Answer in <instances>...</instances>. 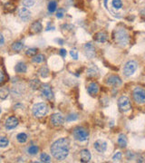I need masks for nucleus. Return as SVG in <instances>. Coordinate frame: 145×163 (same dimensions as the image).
Here are the masks:
<instances>
[{"mask_svg": "<svg viewBox=\"0 0 145 163\" xmlns=\"http://www.w3.org/2000/svg\"><path fill=\"white\" fill-rule=\"evenodd\" d=\"M44 61H45V55H43V54H36L33 58V62L36 63V64H40Z\"/></svg>", "mask_w": 145, "mask_h": 163, "instance_id": "nucleus-27", "label": "nucleus"}, {"mask_svg": "<svg viewBox=\"0 0 145 163\" xmlns=\"http://www.w3.org/2000/svg\"><path fill=\"white\" fill-rule=\"evenodd\" d=\"M70 54H71V56L73 57L74 60H77L78 59V52H77L76 49H72L70 51Z\"/></svg>", "mask_w": 145, "mask_h": 163, "instance_id": "nucleus-37", "label": "nucleus"}, {"mask_svg": "<svg viewBox=\"0 0 145 163\" xmlns=\"http://www.w3.org/2000/svg\"><path fill=\"white\" fill-rule=\"evenodd\" d=\"M132 96L134 101L139 103V104H143L145 103V89L142 87H136L134 88L133 92H132Z\"/></svg>", "mask_w": 145, "mask_h": 163, "instance_id": "nucleus-5", "label": "nucleus"}, {"mask_svg": "<svg viewBox=\"0 0 145 163\" xmlns=\"http://www.w3.org/2000/svg\"><path fill=\"white\" fill-rule=\"evenodd\" d=\"M5 80V75H4V73L0 70V84L3 83V82Z\"/></svg>", "mask_w": 145, "mask_h": 163, "instance_id": "nucleus-40", "label": "nucleus"}, {"mask_svg": "<svg viewBox=\"0 0 145 163\" xmlns=\"http://www.w3.org/2000/svg\"><path fill=\"white\" fill-rule=\"evenodd\" d=\"M16 140L19 143H25L27 141V135L24 132L18 133L17 136H16Z\"/></svg>", "mask_w": 145, "mask_h": 163, "instance_id": "nucleus-23", "label": "nucleus"}, {"mask_svg": "<svg viewBox=\"0 0 145 163\" xmlns=\"http://www.w3.org/2000/svg\"><path fill=\"white\" fill-rule=\"evenodd\" d=\"M97 74H98V70H97L96 67L90 68L87 71V75L90 76V77H95V76H96Z\"/></svg>", "mask_w": 145, "mask_h": 163, "instance_id": "nucleus-28", "label": "nucleus"}, {"mask_svg": "<svg viewBox=\"0 0 145 163\" xmlns=\"http://www.w3.org/2000/svg\"><path fill=\"white\" fill-rule=\"evenodd\" d=\"M81 161L82 162H89L91 160V153L88 149H84L81 150Z\"/></svg>", "mask_w": 145, "mask_h": 163, "instance_id": "nucleus-18", "label": "nucleus"}, {"mask_svg": "<svg viewBox=\"0 0 145 163\" xmlns=\"http://www.w3.org/2000/svg\"><path fill=\"white\" fill-rule=\"evenodd\" d=\"M95 40L98 43H105L108 39V34L105 32H98L95 35Z\"/></svg>", "mask_w": 145, "mask_h": 163, "instance_id": "nucleus-17", "label": "nucleus"}, {"mask_svg": "<svg viewBox=\"0 0 145 163\" xmlns=\"http://www.w3.org/2000/svg\"><path fill=\"white\" fill-rule=\"evenodd\" d=\"M0 113H1V109H0Z\"/></svg>", "mask_w": 145, "mask_h": 163, "instance_id": "nucleus-42", "label": "nucleus"}, {"mask_svg": "<svg viewBox=\"0 0 145 163\" xmlns=\"http://www.w3.org/2000/svg\"><path fill=\"white\" fill-rule=\"evenodd\" d=\"M87 91H88V93L92 96H95L98 92H99V85L97 84L96 82H91L89 85H88V88H87Z\"/></svg>", "mask_w": 145, "mask_h": 163, "instance_id": "nucleus-15", "label": "nucleus"}, {"mask_svg": "<svg viewBox=\"0 0 145 163\" xmlns=\"http://www.w3.org/2000/svg\"><path fill=\"white\" fill-rule=\"evenodd\" d=\"M32 112L34 116L37 117V118H42L44 117L48 112V107L46 103L44 102H39L36 103L33 106Z\"/></svg>", "mask_w": 145, "mask_h": 163, "instance_id": "nucleus-3", "label": "nucleus"}, {"mask_svg": "<svg viewBox=\"0 0 145 163\" xmlns=\"http://www.w3.org/2000/svg\"><path fill=\"white\" fill-rule=\"evenodd\" d=\"M40 161H41V162H50L51 157L46 153H42L40 155Z\"/></svg>", "mask_w": 145, "mask_h": 163, "instance_id": "nucleus-32", "label": "nucleus"}, {"mask_svg": "<svg viewBox=\"0 0 145 163\" xmlns=\"http://www.w3.org/2000/svg\"><path fill=\"white\" fill-rule=\"evenodd\" d=\"M106 83L108 85H112V86H119L122 84V80L117 75H110L106 79Z\"/></svg>", "mask_w": 145, "mask_h": 163, "instance_id": "nucleus-13", "label": "nucleus"}, {"mask_svg": "<svg viewBox=\"0 0 145 163\" xmlns=\"http://www.w3.org/2000/svg\"><path fill=\"white\" fill-rule=\"evenodd\" d=\"M59 54H60V55H61L62 57H65V56H66V50H65V49H61V50L59 51Z\"/></svg>", "mask_w": 145, "mask_h": 163, "instance_id": "nucleus-41", "label": "nucleus"}, {"mask_svg": "<svg viewBox=\"0 0 145 163\" xmlns=\"http://www.w3.org/2000/svg\"><path fill=\"white\" fill-rule=\"evenodd\" d=\"M50 121L51 123L55 126V127H59V126H62L65 122V118L64 116L61 113H54L51 116V119H50Z\"/></svg>", "mask_w": 145, "mask_h": 163, "instance_id": "nucleus-10", "label": "nucleus"}, {"mask_svg": "<svg viewBox=\"0 0 145 163\" xmlns=\"http://www.w3.org/2000/svg\"><path fill=\"white\" fill-rule=\"evenodd\" d=\"M38 151H39V148L35 146V145H31L30 147H28V149H27V152L30 155H35V154L38 153Z\"/></svg>", "mask_w": 145, "mask_h": 163, "instance_id": "nucleus-26", "label": "nucleus"}, {"mask_svg": "<svg viewBox=\"0 0 145 163\" xmlns=\"http://www.w3.org/2000/svg\"><path fill=\"white\" fill-rule=\"evenodd\" d=\"M35 0H22V4L26 6V7H32L34 5Z\"/></svg>", "mask_w": 145, "mask_h": 163, "instance_id": "nucleus-33", "label": "nucleus"}, {"mask_svg": "<svg viewBox=\"0 0 145 163\" xmlns=\"http://www.w3.org/2000/svg\"><path fill=\"white\" fill-rule=\"evenodd\" d=\"M65 15V11L64 9H58V11L56 12V17L57 18H63Z\"/></svg>", "mask_w": 145, "mask_h": 163, "instance_id": "nucleus-38", "label": "nucleus"}, {"mask_svg": "<svg viewBox=\"0 0 145 163\" xmlns=\"http://www.w3.org/2000/svg\"><path fill=\"white\" fill-rule=\"evenodd\" d=\"M36 54H37V49L36 48H29L26 52V54L27 56H33V57L34 55H36Z\"/></svg>", "mask_w": 145, "mask_h": 163, "instance_id": "nucleus-34", "label": "nucleus"}, {"mask_svg": "<svg viewBox=\"0 0 145 163\" xmlns=\"http://www.w3.org/2000/svg\"><path fill=\"white\" fill-rule=\"evenodd\" d=\"M123 154L122 152H116L113 156V161H120L122 160Z\"/></svg>", "mask_w": 145, "mask_h": 163, "instance_id": "nucleus-36", "label": "nucleus"}, {"mask_svg": "<svg viewBox=\"0 0 145 163\" xmlns=\"http://www.w3.org/2000/svg\"><path fill=\"white\" fill-rule=\"evenodd\" d=\"M9 145V141L6 137H0V148H6Z\"/></svg>", "mask_w": 145, "mask_h": 163, "instance_id": "nucleus-29", "label": "nucleus"}, {"mask_svg": "<svg viewBox=\"0 0 145 163\" xmlns=\"http://www.w3.org/2000/svg\"><path fill=\"white\" fill-rule=\"evenodd\" d=\"M137 67H138V65H137V63H136L135 61H132V60L128 61V62L125 64L124 67H123V74H124V75H125V76H131V75H132V74L135 73Z\"/></svg>", "mask_w": 145, "mask_h": 163, "instance_id": "nucleus-6", "label": "nucleus"}, {"mask_svg": "<svg viewBox=\"0 0 145 163\" xmlns=\"http://www.w3.org/2000/svg\"><path fill=\"white\" fill-rule=\"evenodd\" d=\"M78 119V115L76 113H72L69 114L67 117H66V120L68 121H76Z\"/></svg>", "mask_w": 145, "mask_h": 163, "instance_id": "nucleus-35", "label": "nucleus"}, {"mask_svg": "<svg viewBox=\"0 0 145 163\" xmlns=\"http://www.w3.org/2000/svg\"><path fill=\"white\" fill-rule=\"evenodd\" d=\"M5 44V38L2 34V33H0V46H3Z\"/></svg>", "mask_w": 145, "mask_h": 163, "instance_id": "nucleus-39", "label": "nucleus"}, {"mask_svg": "<svg viewBox=\"0 0 145 163\" xmlns=\"http://www.w3.org/2000/svg\"><path fill=\"white\" fill-rule=\"evenodd\" d=\"M94 147L98 152L103 153L107 149V143L105 141H102V140H98L94 143Z\"/></svg>", "mask_w": 145, "mask_h": 163, "instance_id": "nucleus-14", "label": "nucleus"}, {"mask_svg": "<svg viewBox=\"0 0 145 163\" xmlns=\"http://www.w3.org/2000/svg\"><path fill=\"white\" fill-rule=\"evenodd\" d=\"M18 123H19V121H18L17 118L15 116H11V117L7 118V120L6 121L5 126L7 130H13L18 125Z\"/></svg>", "mask_w": 145, "mask_h": 163, "instance_id": "nucleus-12", "label": "nucleus"}, {"mask_svg": "<svg viewBox=\"0 0 145 163\" xmlns=\"http://www.w3.org/2000/svg\"><path fill=\"white\" fill-rule=\"evenodd\" d=\"M18 16L22 21L27 22L31 19V12L27 8L22 7L18 10Z\"/></svg>", "mask_w": 145, "mask_h": 163, "instance_id": "nucleus-11", "label": "nucleus"}, {"mask_svg": "<svg viewBox=\"0 0 145 163\" xmlns=\"http://www.w3.org/2000/svg\"><path fill=\"white\" fill-rule=\"evenodd\" d=\"M114 40L118 45L124 46L129 44V33L127 32L125 28H117L114 31Z\"/></svg>", "mask_w": 145, "mask_h": 163, "instance_id": "nucleus-2", "label": "nucleus"}, {"mask_svg": "<svg viewBox=\"0 0 145 163\" xmlns=\"http://www.w3.org/2000/svg\"><path fill=\"white\" fill-rule=\"evenodd\" d=\"M118 107L121 112L126 113L131 110V102L129 98L126 96H122L118 100Z\"/></svg>", "mask_w": 145, "mask_h": 163, "instance_id": "nucleus-7", "label": "nucleus"}, {"mask_svg": "<svg viewBox=\"0 0 145 163\" xmlns=\"http://www.w3.org/2000/svg\"><path fill=\"white\" fill-rule=\"evenodd\" d=\"M111 5H112L113 9L119 10L123 7V1L122 0H112Z\"/></svg>", "mask_w": 145, "mask_h": 163, "instance_id": "nucleus-24", "label": "nucleus"}, {"mask_svg": "<svg viewBox=\"0 0 145 163\" xmlns=\"http://www.w3.org/2000/svg\"><path fill=\"white\" fill-rule=\"evenodd\" d=\"M56 8H57V2L56 1H54V0H53V1H50L48 4V12L49 13H54V12H55V10H56Z\"/></svg>", "mask_w": 145, "mask_h": 163, "instance_id": "nucleus-25", "label": "nucleus"}, {"mask_svg": "<svg viewBox=\"0 0 145 163\" xmlns=\"http://www.w3.org/2000/svg\"><path fill=\"white\" fill-rule=\"evenodd\" d=\"M26 70H27L26 65L25 63H22V62L18 63L15 66V71H16V73H18V74H24V73L26 72Z\"/></svg>", "mask_w": 145, "mask_h": 163, "instance_id": "nucleus-19", "label": "nucleus"}, {"mask_svg": "<svg viewBox=\"0 0 145 163\" xmlns=\"http://www.w3.org/2000/svg\"><path fill=\"white\" fill-rule=\"evenodd\" d=\"M39 74L44 77V78H46L49 75V70L46 67H42L40 70H39Z\"/></svg>", "mask_w": 145, "mask_h": 163, "instance_id": "nucleus-31", "label": "nucleus"}, {"mask_svg": "<svg viewBox=\"0 0 145 163\" xmlns=\"http://www.w3.org/2000/svg\"><path fill=\"white\" fill-rule=\"evenodd\" d=\"M30 86L32 87V89L36 90V89H38V88L41 86V82H39L38 79H34V80H32L31 82H30Z\"/></svg>", "mask_w": 145, "mask_h": 163, "instance_id": "nucleus-30", "label": "nucleus"}, {"mask_svg": "<svg viewBox=\"0 0 145 163\" xmlns=\"http://www.w3.org/2000/svg\"><path fill=\"white\" fill-rule=\"evenodd\" d=\"M23 48H24V44L22 42H15L11 46V49L16 53H19L20 51H22Z\"/></svg>", "mask_w": 145, "mask_h": 163, "instance_id": "nucleus-21", "label": "nucleus"}, {"mask_svg": "<svg viewBox=\"0 0 145 163\" xmlns=\"http://www.w3.org/2000/svg\"><path fill=\"white\" fill-rule=\"evenodd\" d=\"M73 133H74L75 139L77 140L78 141H81V142L87 141V140H88V137H89V132H88V130H86L85 128L82 127V126L76 127V128L74 130Z\"/></svg>", "mask_w": 145, "mask_h": 163, "instance_id": "nucleus-4", "label": "nucleus"}, {"mask_svg": "<svg viewBox=\"0 0 145 163\" xmlns=\"http://www.w3.org/2000/svg\"><path fill=\"white\" fill-rule=\"evenodd\" d=\"M9 95V89L7 87H1L0 88V99L5 100Z\"/></svg>", "mask_w": 145, "mask_h": 163, "instance_id": "nucleus-22", "label": "nucleus"}, {"mask_svg": "<svg viewBox=\"0 0 145 163\" xmlns=\"http://www.w3.org/2000/svg\"><path fill=\"white\" fill-rule=\"evenodd\" d=\"M40 90H41L42 96H44L46 100H53L54 99V92H53L52 88L50 87V85L43 84V85H41Z\"/></svg>", "mask_w": 145, "mask_h": 163, "instance_id": "nucleus-9", "label": "nucleus"}, {"mask_svg": "<svg viewBox=\"0 0 145 163\" xmlns=\"http://www.w3.org/2000/svg\"><path fill=\"white\" fill-rule=\"evenodd\" d=\"M42 29H43V26H42L41 22L40 21H35L30 26V33L31 34H38V33L42 31Z\"/></svg>", "mask_w": 145, "mask_h": 163, "instance_id": "nucleus-16", "label": "nucleus"}, {"mask_svg": "<svg viewBox=\"0 0 145 163\" xmlns=\"http://www.w3.org/2000/svg\"><path fill=\"white\" fill-rule=\"evenodd\" d=\"M50 149L54 159L58 161H63L69 154V150H70L69 141L65 138L59 139L52 144Z\"/></svg>", "mask_w": 145, "mask_h": 163, "instance_id": "nucleus-1", "label": "nucleus"}, {"mask_svg": "<svg viewBox=\"0 0 145 163\" xmlns=\"http://www.w3.org/2000/svg\"><path fill=\"white\" fill-rule=\"evenodd\" d=\"M118 144L121 148H125L127 146V138L124 134H120L118 138Z\"/></svg>", "mask_w": 145, "mask_h": 163, "instance_id": "nucleus-20", "label": "nucleus"}, {"mask_svg": "<svg viewBox=\"0 0 145 163\" xmlns=\"http://www.w3.org/2000/svg\"><path fill=\"white\" fill-rule=\"evenodd\" d=\"M83 52L87 58L92 59L95 56V47L92 43H86L83 46Z\"/></svg>", "mask_w": 145, "mask_h": 163, "instance_id": "nucleus-8", "label": "nucleus"}]
</instances>
